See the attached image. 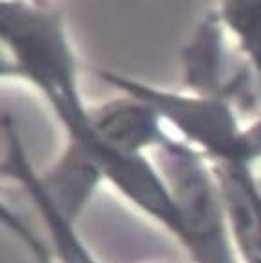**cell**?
I'll return each mask as SVG.
<instances>
[{
    "label": "cell",
    "instance_id": "obj_1",
    "mask_svg": "<svg viewBox=\"0 0 261 263\" xmlns=\"http://www.w3.org/2000/svg\"><path fill=\"white\" fill-rule=\"evenodd\" d=\"M156 156L180 216V243L189 256L194 263H239L221 185L207 156L169 136Z\"/></svg>",
    "mask_w": 261,
    "mask_h": 263
},
{
    "label": "cell",
    "instance_id": "obj_2",
    "mask_svg": "<svg viewBox=\"0 0 261 263\" xmlns=\"http://www.w3.org/2000/svg\"><path fill=\"white\" fill-rule=\"evenodd\" d=\"M2 36L11 46L18 73L29 77L53 104L65 131L87 120L74 82V58L65 44L58 16L20 2L2 6Z\"/></svg>",
    "mask_w": 261,
    "mask_h": 263
},
{
    "label": "cell",
    "instance_id": "obj_3",
    "mask_svg": "<svg viewBox=\"0 0 261 263\" xmlns=\"http://www.w3.org/2000/svg\"><path fill=\"white\" fill-rule=\"evenodd\" d=\"M107 80L122 87L130 97L143 100L196 145L207 158L219 165H241V133L231 105L218 97H183L167 91L151 89L136 82L115 74H105Z\"/></svg>",
    "mask_w": 261,
    "mask_h": 263
},
{
    "label": "cell",
    "instance_id": "obj_4",
    "mask_svg": "<svg viewBox=\"0 0 261 263\" xmlns=\"http://www.w3.org/2000/svg\"><path fill=\"white\" fill-rule=\"evenodd\" d=\"M87 116L96 138L109 147L130 155L158 149L167 138L160 115L147 102L135 97L87 109Z\"/></svg>",
    "mask_w": 261,
    "mask_h": 263
},
{
    "label": "cell",
    "instance_id": "obj_5",
    "mask_svg": "<svg viewBox=\"0 0 261 263\" xmlns=\"http://www.w3.org/2000/svg\"><path fill=\"white\" fill-rule=\"evenodd\" d=\"M16 142L18 140H11V151H9V156L4 163L6 173L13 180L22 183L27 196L35 203L44 225L47 227L46 231L49 234L54 258L58 259V263H100L98 258L91 252V249L85 245V241L78 236L77 223L67 220L53 205V201L46 196V193L39 183V174L29 165Z\"/></svg>",
    "mask_w": 261,
    "mask_h": 263
},
{
    "label": "cell",
    "instance_id": "obj_6",
    "mask_svg": "<svg viewBox=\"0 0 261 263\" xmlns=\"http://www.w3.org/2000/svg\"><path fill=\"white\" fill-rule=\"evenodd\" d=\"M39 183L53 205L67 220L77 223L78 218L91 203L104 176L85 151L69 142L64 155L44 174H39Z\"/></svg>",
    "mask_w": 261,
    "mask_h": 263
},
{
    "label": "cell",
    "instance_id": "obj_7",
    "mask_svg": "<svg viewBox=\"0 0 261 263\" xmlns=\"http://www.w3.org/2000/svg\"><path fill=\"white\" fill-rule=\"evenodd\" d=\"M221 35L218 22L207 20L200 27L194 42L185 54L187 82L201 97H218L219 87V62H221ZM219 98V97H218Z\"/></svg>",
    "mask_w": 261,
    "mask_h": 263
},
{
    "label": "cell",
    "instance_id": "obj_8",
    "mask_svg": "<svg viewBox=\"0 0 261 263\" xmlns=\"http://www.w3.org/2000/svg\"><path fill=\"white\" fill-rule=\"evenodd\" d=\"M221 15L261 71V0H223Z\"/></svg>",
    "mask_w": 261,
    "mask_h": 263
},
{
    "label": "cell",
    "instance_id": "obj_9",
    "mask_svg": "<svg viewBox=\"0 0 261 263\" xmlns=\"http://www.w3.org/2000/svg\"><path fill=\"white\" fill-rule=\"evenodd\" d=\"M239 153H241V165L252 167V163L261 160V120L243 129Z\"/></svg>",
    "mask_w": 261,
    "mask_h": 263
}]
</instances>
